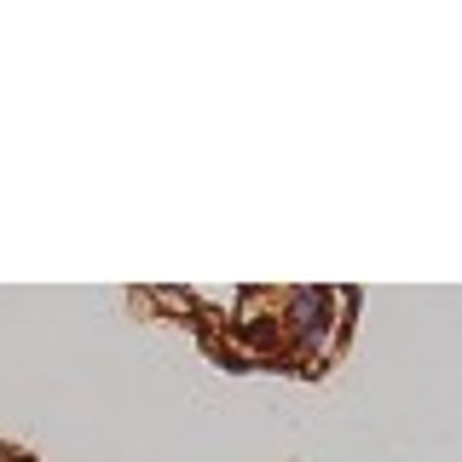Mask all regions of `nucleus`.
<instances>
[{"label":"nucleus","mask_w":462,"mask_h":462,"mask_svg":"<svg viewBox=\"0 0 462 462\" xmlns=\"http://www.w3.org/2000/svg\"><path fill=\"white\" fill-rule=\"evenodd\" d=\"M324 324H329V295L324 289H295V295H289V329L307 346H318L324 341Z\"/></svg>","instance_id":"obj_1"}]
</instances>
